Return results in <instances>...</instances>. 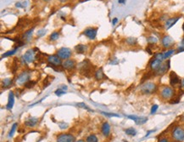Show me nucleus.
I'll list each match as a JSON object with an SVG mask.
<instances>
[{"label":"nucleus","mask_w":184,"mask_h":142,"mask_svg":"<svg viewBox=\"0 0 184 142\" xmlns=\"http://www.w3.org/2000/svg\"><path fill=\"white\" fill-rule=\"evenodd\" d=\"M118 3L124 4V3H126V0H118Z\"/></svg>","instance_id":"c03bdc74"},{"label":"nucleus","mask_w":184,"mask_h":142,"mask_svg":"<svg viewBox=\"0 0 184 142\" xmlns=\"http://www.w3.org/2000/svg\"><path fill=\"white\" fill-rule=\"evenodd\" d=\"M76 142H85V141H84L83 140H79V141H77Z\"/></svg>","instance_id":"49530a36"},{"label":"nucleus","mask_w":184,"mask_h":142,"mask_svg":"<svg viewBox=\"0 0 184 142\" xmlns=\"http://www.w3.org/2000/svg\"><path fill=\"white\" fill-rule=\"evenodd\" d=\"M18 48H19V47H16L15 49H12V50H10V51H8V52H6V53H4L3 55H2V58H5V57H9V56H11V55H15V54L16 53V51L18 50Z\"/></svg>","instance_id":"a878e982"},{"label":"nucleus","mask_w":184,"mask_h":142,"mask_svg":"<svg viewBox=\"0 0 184 142\" xmlns=\"http://www.w3.org/2000/svg\"><path fill=\"white\" fill-rule=\"evenodd\" d=\"M83 34L85 36H87L88 38L90 39H94L97 36V28H93V27H89L87 28Z\"/></svg>","instance_id":"2eb2a0df"},{"label":"nucleus","mask_w":184,"mask_h":142,"mask_svg":"<svg viewBox=\"0 0 184 142\" xmlns=\"http://www.w3.org/2000/svg\"><path fill=\"white\" fill-rule=\"evenodd\" d=\"M47 61L49 63V65H52V66H62V63H63L62 60L57 55L48 56Z\"/></svg>","instance_id":"9d476101"},{"label":"nucleus","mask_w":184,"mask_h":142,"mask_svg":"<svg viewBox=\"0 0 184 142\" xmlns=\"http://www.w3.org/2000/svg\"><path fill=\"white\" fill-rule=\"evenodd\" d=\"M125 132H126L127 134L131 135V136H135L137 134V130L134 128H128L125 130Z\"/></svg>","instance_id":"cd10ccee"},{"label":"nucleus","mask_w":184,"mask_h":142,"mask_svg":"<svg viewBox=\"0 0 184 142\" xmlns=\"http://www.w3.org/2000/svg\"><path fill=\"white\" fill-rule=\"evenodd\" d=\"M179 19H180V17H178V16H176V17H172V18L167 19L166 22H165V28L166 30H169L170 28H172L174 25L179 21Z\"/></svg>","instance_id":"dca6fc26"},{"label":"nucleus","mask_w":184,"mask_h":142,"mask_svg":"<svg viewBox=\"0 0 184 142\" xmlns=\"http://www.w3.org/2000/svg\"><path fill=\"white\" fill-rule=\"evenodd\" d=\"M62 66L65 70H72L76 67V62L73 60H65V61L62 63Z\"/></svg>","instance_id":"f3484780"},{"label":"nucleus","mask_w":184,"mask_h":142,"mask_svg":"<svg viewBox=\"0 0 184 142\" xmlns=\"http://www.w3.org/2000/svg\"><path fill=\"white\" fill-rule=\"evenodd\" d=\"M101 113L104 114L106 117H116V118H119L120 117V115L116 114V113H108V112H105V111H101Z\"/></svg>","instance_id":"f704fd0d"},{"label":"nucleus","mask_w":184,"mask_h":142,"mask_svg":"<svg viewBox=\"0 0 184 142\" xmlns=\"http://www.w3.org/2000/svg\"><path fill=\"white\" fill-rule=\"evenodd\" d=\"M171 61H170V60H167V61H164L162 63V65L160 66V67L159 68V70L157 71V72H155V74L157 75V76H163V75H165L168 71H169V69H170V67H171Z\"/></svg>","instance_id":"0eeeda50"},{"label":"nucleus","mask_w":184,"mask_h":142,"mask_svg":"<svg viewBox=\"0 0 184 142\" xmlns=\"http://www.w3.org/2000/svg\"><path fill=\"white\" fill-rule=\"evenodd\" d=\"M36 57H35V53L33 49H29L27 50L25 55L22 56V61L26 64L27 63H32L35 61Z\"/></svg>","instance_id":"6e6552de"},{"label":"nucleus","mask_w":184,"mask_h":142,"mask_svg":"<svg viewBox=\"0 0 184 142\" xmlns=\"http://www.w3.org/2000/svg\"><path fill=\"white\" fill-rule=\"evenodd\" d=\"M59 33L57 32H54L49 36V39L51 41H56L57 39H59Z\"/></svg>","instance_id":"7c9ffc66"},{"label":"nucleus","mask_w":184,"mask_h":142,"mask_svg":"<svg viewBox=\"0 0 184 142\" xmlns=\"http://www.w3.org/2000/svg\"><path fill=\"white\" fill-rule=\"evenodd\" d=\"M33 29H31V30H29V31H27V32H26V33H24L22 39H24V40H26V41H29V40L31 39V38H32V35H33Z\"/></svg>","instance_id":"393cba45"},{"label":"nucleus","mask_w":184,"mask_h":142,"mask_svg":"<svg viewBox=\"0 0 184 142\" xmlns=\"http://www.w3.org/2000/svg\"><path fill=\"white\" fill-rule=\"evenodd\" d=\"M15 6H16L17 8H23V5H21V3H16Z\"/></svg>","instance_id":"a19ab883"},{"label":"nucleus","mask_w":184,"mask_h":142,"mask_svg":"<svg viewBox=\"0 0 184 142\" xmlns=\"http://www.w3.org/2000/svg\"><path fill=\"white\" fill-rule=\"evenodd\" d=\"M77 106H80V107H82V108H84V109L87 110V111H92V110L90 109L89 107H87V106H86L84 103H78V104H77Z\"/></svg>","instance_id":"e433bc0d"},{"label":"nucleus","mask_w":184,"mask_h":142,"mask_svg":"<svg viewBox=\"0 0 184 142\" xmlns=\"http://www.w3.org/2000/svg\"><path fill=\"white\" fill-rule=\"evenodd\" d=\"M169 78H170V84L172 86H176L178 84H181V79L180 77L177 76V74L174 72H171L170 75H169Z\"/></svg>","instance_id":"ddd939ff"},{"label":"nucleus","mask_w":184,"mask_h":142,"mask_svg":"<svg viewBox=\"0 0 184 142\" xmlns=\"http://www.w3.org/2000/svg\"><path fill=\"white\" fill-rule=\"evenodd\" d=\"M180 85H181V88L184 89V78L182 80V81H181V84H180Z\"/></svg>","instance_id":"37998d69"},{"label":"nucleus","mask_w":184,"mask_h":142,"mask_svg":"<svg viewBox=\"0 0 184 142\" xmlns=\"http://www.w3.org/2000/svg\"><path fill=\"white\" fill-rule=\"evenodd\" d=\"M87 47L84 44H77L75 47V50L76 51V53L78 54H83L87 51Z\"/></svg>","instance_id":"4be33fe9"},{"label":"nucleus","mask_w":184,"mask_h":142,"mask_svg":"<svg viewBox=\"0 0 184 142\" xmlns=\"http://www.w3.org/2000/svg\"><path fill=\"white\" fill-rule=\"evenodd\" d=\"M12 84H13V80L11 79V78H9V77H7V78H4V79H3V81H2V84H3V87L4 88H10L12 85Z\"/></svg>","instance_id":"b1692460"},{"label":"nucleus","mask_w":184,"mask_h":142,"mask_svg":"<svg viewBox=\"0 0 184 142\" xmlns=\"http://www.w3.org/2000/svg\"><path fill=\"white\" fill-rule=\"evenodd\" d=\"M176 51H177L178 53H180V52H183L184 51V38H183V40L181 41L180 45L178 46V48H177Z\"/></svg>","instance_id":"72a5a7b5"},{"label":"nucleus","mask_w":184,"mask_h":142,"mask_svg":"<svg viewBox=\"0 0 184 142\" xmlns=\"http://www.w3.org/2000/svg\"><path fill=\"white\" fill-rule=\"evenodd\" d=\"M162 63L163 61L154 57L151 61H150V62H149V67H150V69H151L152 71L157 72L159 70V68L160 67V66L162 65Z\"/></svg>","instance_id":"4468645a"},{"label":"nucleus","mask_w":184,"mask_h":142,"mask_svg":"<svg viewBox=\"0 0 184 142\" xmlns=\"http://www.w3.org/2000/svg\"><path fill=\"white\" fill-rule=\"evenodd\" d=\"M30 81V73L26 71L23 72L22 73H21L19 76L17 77L16 78V84L18 85H23L26 84L27 82Z\"/></svg>","instance_id":"423d86ee"},{"label":"nucleus","mask_w":184,"mask_h":142,"mask_svg":"<svg viewBox=\"0 0 184 142\" xmlns=\"http://www.w3.org/2000/svg\"><path fill=\"white\" fill-rule=\"evenodd\" d=\"M160 142H168V141H167L166 139H161V140L160 141Z\"/></svg>","instance_id":"a18cd8bd"},{"label":"nucleus","mask_w":184,"mask_h":142,"mask_svg":"<svg viewBox=\"0 0 184 142\" xmlns=\"http://www.w3.org/2000/svg\"><path fill=\"white\" fill-rule=\"evenodd\" d=\"M172 138L176 141L183 142L184 141V129L181 127H176L172 133Z\"/></svg>","instance_id":"7ed1b4c3"},{"label":"nucleus","mask_w":184,"mask_h":142,"mask_svg":"<svg viewBox=\"0 0 184 142\" xmlns=\"http://www.w3.org/2000/svg\"><path fill=\"white\" fill-rule=\"evenodd\" d=\"M65 90H64V89L61 88H58V89L55 90V95H56L57 96H61V95H65Z\"/></svg>","instance_id":"473e14b6"},{"label":"nucleus","mask_w":184,"mask_h":142,"mask_svg":"<svg viewBox=\"0 0 184 142\" xmlns=\"http://www.w3.org/2000/svg\"><path fill=\"white\" fill-rule=\"evenodd\" d=\"M137 38H132V37H130V38H127V44L128 45H136L137 44Z\"/></svg>","instance_id":"c85d7f7f"},{"label":"nucleus","mask_w":184,"mask_h":142,"mask_svg":"<svg viewBox=\"0 0 184 142\" xmlns=\"http://www.w3.org/2000/svg\"><path fill=\"white\" fill-rule=\"evenodd\" d=\"M161 44H162L163 48L165 49H171L175 44L174 39L169 35H165L161 39Z\"/></svg>","instance_id":"1a4fd4ad"},{"label":"nucleus","mask_w":184,"mask_h":142,"mask_svg":"<svg viewBox=\"0 0 184 142\" xmlns=\"http://www.w3.org/2000/svg\"><path fill=\"white\" fill-rule=\"evenodd\" d=\"M158 108H159V106H158V105H153L151 107V111H150V114H151V115L154 114V113L157 111Z\"/></svg>","instance_id":"c9c22d12"},{"label":"nucleus","mask_w":184,"mask_h":142,"mask_svg":"<svg viewBox=\"0 0 184 142\" xmlns=\"http://www.w3.org/2000/svg\"><path fill=\"white\" fill-rule=\"evenodd\" d=\"M72 55V51L71 49L69 48H60L58 52H57V55L61 59V60H68L69 58H71V56Z\"/></svg>","instance_id":"20e7f679"},{"label":"nucleus","mask_w":184,"mask_h":142,"mask_svg":"<svg viewBox=\"0 0 184 142\" xmlns=\"http://www.w3.org/2000/svg\"><path fill=\"white\" fill-rule=\"evenodd\" d=\"M14 104H15V94H14V92L11 91L9 94V99H8V103H7L6 108L8 110H11L14 106Z\"/></svg>","instance_id":"a211bd4d"},{"label":"nucleus","mask_w":184,"mask_h":142,"mask_svg":"<svg viewBox=\"0 0 184 142\" xmlns=\"http://www.w3.org/2000/svg\"><path fill=\"white\" fill-rule=\"evenodd\" d=\"M176 49H166V50H165L164 52H162L165 61L169 60V58H170V57H172V56L175 54V52H176Z\"/></svg>","instance_id":"412c9836"},{"label":"nucleus","mask_w":184,"mask_h":142,"mask_svg":"<svg viewBox=\"0 0 184 142\" xmlns=\"http://www.w3.org/2000/svg\"><path fill=\"white\" fill-rule=\"evenodd\" d=\"M16 128H17V123H14V124L12 125V128H11L10 134H9V137H12V136L14 135L15 132L16 130Z\"/></svg>","instance_id":"2f4dec72"},{"label":"nucleus","mask_w":184,"mask_h":142,"mask_svg":"<svg viewBox=\"0 0 184 142\" xmlns=\"http://www.w3.org/2000/svg\"><path fill=\"white\" fill-rule=\"evenodd\" d=\"M140 89L141 92L144 95H152V94H154L157 91L158 87H157L156 84L148 81V82L142 84Z\"/></svg>","instance_id":"f257e3e1"},{"label":"nucleus","mask_w":184,"mask_h":142,"mask_svg":"<svg viewBox=\"0 0 184 142\" xmlns=\"http://www.w3.org/2000/svg\"><path fill=\"white\" fill-rule=\"evenodd\" d=\"M36 84V82H32V81H29V82H27L26 84H25V86L26 88H31V87H33V85Z\"/></svg>","instance_id":"4c0bfd02"},{"label":"nucleus","mask_w":184,"mask_h":142,"mask_svg":"<svg viewBox=\"0 0 184 142\" xmlns=\"http://www.w3.org/2000/svg\"><path fill=\"white\" fill-rule=\"evenodd\" d=\"M147 42L149 44H155L158 42V38L154 36H150L147 38Z\"/></svg>","instance_id":"bb28decb"},{"label":"nucleus","mask_w":184,"mask_h":142,"mask_svg":"<svg viewBox=\"0 0 184 142\" xmlns=\"http://www.w3.org/2000/svg\"><path fill=\"white\" fill-rule=\"evenodd\" d=\"M44 1H46V2H48V1H49V0H44Z\"/></svg>","instance_id":"de8ad7c7"},{"label":"nucleus","mask_w":184,"mask_h":142,"mask_svg":"<svg viewBox=\"0 0 184 142\" xmlns=\"http://www.w3.org/2000/svg\"><path fill=\"white\" fill-rule=\"evenodd\" d=\"M175 95V90L171 86H164L160 90V96L164 100H171Z\"/></svg>","instance_id":"f03ea898"},{"label":"nucleus","mask_w":184,"mask_h":142,"mask_svg":"<svg viewBox=\"0 0 184 142\" xmlns=\"http://www.w3.org/2000/svg\"><path fill=\"white\" fill-rule=\"evenodd\" d=\"M118 22V19L117 18H114L113 20H112V24L115 26V25H116V23Z\"/></svg>","instance_id":"ea45409f"},{"label":"nucleus","mask_w":184,"mask_h":142,"mask_svg":"<svg viewBox=\"0 0 184 142\" xmlns=\"http://www.w3.org/2000/svg\"><path fill=\"white\" fill-rule=\"evenodd\" d=\"M90 63L88 62V61H83L82 62H81L80 64H79V66H78V68L80 69V71H81V72L82 73H83L84 72V75L85 76H87V73H89L90 72Z\"/></svg>","instance_id":"f8f14e48"},{"label":"nucleus","mask_w":184,"mask_h":142,"mask_svg":"<svg viewBox=\"0 0 184 142\" xmlns=\"http://www.w3.org/2000/svg\"><path fill=\"white\" fill-rule=\"evenodd\" d=\"M94 76H95V78H96L97 80H103V79L106 78V77H105L104 72H103V70H102L101 68L98 69V70H97V71L95 72Z\"/></svg>","instance_id":"5701e85b"},{"label":"nucleus","mask_w":184,"mask_h":142,"mask_svg":"<svg viewBox=\"0 0 184 142\" xmlns=\"http://www.w3.org/2000/svg\"><path fill=\"white\" fill-rule=\"evenodd\" d=\"M37 123H38V118L31 117V118H28L26 120V122H25V125L27 126V127H34Z\"/></svg>","instance_id":"6ab92c4d"},{"label":"nucleus","mask_w":184,"mask_h":142,"mask_svg":"<svg viewBox=\"0 0 184 142\" xmlns=\"http://www.w3.org/2000/svg\"><path fill=\"white\" fill-rule=\"evenodd\" d=\"M57 142H76V138L71 134H60L56 138Z\"/></svg>","instance_id":"39448f33"},{"label":"nucleus","mask_w":184,"mask_h":142,"mask_svg":"<svg viewBox=\"0 0 184 142\" xmlns=\"http://www.w3.org/2000/svg\"><path fill=\"white\" fill-rule=\"evenodd\" d=\"M87 142H98V137L95 135V134H90L87 137Z\"/></svg>","instance_id":"c756f323"},{"label":"nucleus","mask_w":184,"mask_h":142,"mask_svg":"<svg viewBox=\"0 0 184 142\" xmlns=\"http://www.w3.org/2000/svg\"><path fill=\"white\" fill-rule=\"evenodd\" d=\"M102 133L105 137H108L110 134V125L109 124V123H104L102 125Z\"/></svg>","instance_id":"aec40b11"},{"label":"nucleus","mask_w":184,"mask_h":142,"mask_svg":"<svg viewBox=\"0 0 184 142\" xmlns=\"http://www.w3.org/2000/svg\"><path fill=\"white\" fill-rule=\"evenodd\" d=\"M127 118H129L131 120L134 121L135 123L138 124V125L144 124L148 121L147 117H138V116H136V115H127Z\"/></svg>","instance_id":"9b49d317"},{"label":"nucleus","mask_w":184,"mask_h":142,"mask_svg":"<svg viewBox=\"0 0 184 142\" xmlns=\"http://www.w3.org/2000/svg\"><path fill=\"white\" fill-rule=\"evenodd\" d=\"M45 33H46V30L45 29H42V30H40V31L37 32V36L38 37H43V36L45 35Z\"/></svg>","instance_id":"58836bf2"},{"label":"nucleus","mask_w":184,"mask_h":142,"mask_svg":"<svg viewBox=\"0 0 184 142\" xmlns=\"http://www.w3.org/2000/svg\"><path fill=\"white\" fill-rule=\"evenodd\" d=\"M154 131H155L154 129V130H149V131H148L147 132V134H146V135H145V137H148V136L151 134L152 132H154Z\"/></svg>","instance_id":"79ce46f5"}]
</instances>
